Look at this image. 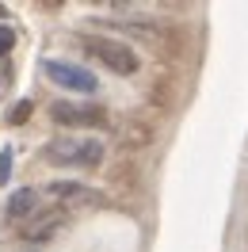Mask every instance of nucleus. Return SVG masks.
<instances>
[{
	"mask_svg": "<svg viewBox=\"0 0 248 252\" xmlns=\"http://www.w3.org/2000/svg\"><path fill=\"white\" fill-rule=\"evenodd\" d=\"M8 176H12V149H4V153H0V188L8 184Z\"/></svg>",
	"mask_w": 248,
	"mask_h": 252,
	"instance_id": "8",
	"label": "nucleus"
},
{
	"mask_svg": "<svg viewBox=\"0 0 248 252\" xmlns=\"http://www.w3.org/2000/svg\"><path fill=\"white\" fill-rule=\"evenodd\" d=\"M46 195L54 203H65V206H84V203H95V199H99L95 188L80 184V180H54V184H46Z\"/></svg>",
	"mask_w": 248,
	"mask_h": 252,
	"instance_id": "4",
	"label": "nucleus"
},
{
	"mask_svg": "<svg viewBox=\"0 0 248 252\" xmlns=\"http://www.w3.org/2000/svg\"><path fill=\"white\" fill-rule=\"evenodd\" d=\"M34 210H38V191L34 188H19L8 195V203H4V214L12 221H23V218H34Z\"/></svg>",
	"mask_w": 248,
	"mask_h": 252,
	"instance_id": "6",
	"label": "nucleus"
},
{
	"mask_svg": "<svg viewBox=\"0 0 248 252\" xmlns=\"http://www.w3.org/2000/svg\"><path fill=\"white\" fill-rule=\"evenodd\" d=\"M62 214H38V225H31V229H23V237L27 241H50V237L62 229Z\"/></svg>",
	"mask_w": 248,
	"mask_h": 252,
	"instance_id": "7",
	"label": "nucleus"
},
{
	"mask_svg": "<svg viewBox=\"0 0 248 252\" xmlns=\"http://www.w3.org/2000/svg\"><path fill=\"white\" fill-rule=\"evenodd\" d=\"M84 50L99 65H107L111 73H119V77H134L141 69L138 54L126 46V42H119V38H107V34H84Z\"/></svg>",
	"mask_w": 248,
	"mask_h": 252,
	"instance_id": "2",
	"label": "nucleus"
},
{
	"mask_svg": "<svg viewBox=\"0 0 248 252\" xmlns=\"http://www.w3.org/2000/svg\"><path fill=\"white\" fill-rule=\"evenodd\" d=\"M103 142L88 138V134H58L42 145V157L58 168H95L103 160Z\"/></svg>",
	"mask_w": 248,
	"mask_h": 252,
	"instance_id": "1",
	"label": "nucleus"
},
{
	"mask_svg": "<svg viewBox=\"0 0 248 252\" xmlns=\"http://www.w3.org/2000/svg\"><path fill=\"white\" fill-rule=\"evenodd\" d=\"M12 46H16V31L12 27H0V54H8Z\"/></svg>",
	"mask_w": 248,
	"mask_h": 252,
	"instance_id": "9",
	"label": "nucleus"
},
{
	"mask_svg": "<svg viewBox=\"0 0 248 252\" xmlns=\"http://www.w3.org/2000/svg\"><path fill=\"white\" fill-rule=\"evenodd\" d=\"M50 119L58 126H92V123H103V111L99 107H80V103H54V107H50Z\"/></svg>",
	"mask_w": 248,
	"mask_h": 252,
	"instance_id": "5",
	"label": "nucleus"
},
{
	"mask_svg": "<svg viewBox=\"0 0 248 252\" xmlns=\"http://www.w3.org/2000/svg\"><path fill=\"white\" fill-rule=\"evenodd\" d=\"M42 73H46L58 88H65V92L92 95L95 88H99V80H95L92 69H84V65H77V62H65V58H46V62H42Z\"/></svg>",
	"mask_w": 248,
	"mask_h": 252,
	"instance_id": "3",
	"label": "nucleus"
}]
</instances>
